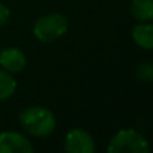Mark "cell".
Returning <instances> with one entry per match:
<instances>
[{
  "mask_svg": "<svg viewBox=\"0 0 153 153\" xmlns=\"http://www.w3.org/2000/svg\"><path fill=\"white\" fill-rule=\"evenodd\" d=\"M69 27V21L63 14H48L38 18L33 24V35L41 42H54L60 39Z\"/></svg>",
  "mask_w": 153,
  "mask_h": 153,
  "instance_id": "obj_2",
  "label": "cell"
},
{
  "mask_svg": "<svg viewBox=\"0 0 153 153\" xmlns=\"http://www.w3.org/2000/svg\"><path fill=\"white\" fill-rule=\"evenodd\" d=\"M20 125L33 137H48L56 129V117L48 108L32 105L20 113Z\"/></svg>",
  "mask_w": 153,
  "mask_h": 153,
  "instance_id": "obj_1",
  "label": "cell"
},
{
  "mask_svg": "<svg viewBox=\"0 0 153 153\" xmlns=\"http://www.w3.org/2000/svg\"><path fill=\"white\" fill-rule=\"evenodd\" d=\"M9 15H11V12H9L8 6H5L2 2H0V27H2V26H5V24L8 23V20H9Z\"/></svg>",
  "mask_w": 153,
  "mask_h": 153,
  "instance_id": "obj_11",
  "label": "cell"
},
{
  "mask_svg": "<svg viewBox=\"0 0 153 153\" xmlns=\"http://www.w3.org/2000/svg\"><path fill=\"white\" fill-rule=\"evenodd\" d=\"M132 39L134 42L143 50L153 48V26L150 21H141L132 27Z\"/></svg>",
  "mask_w": 153,
  "mask_h": 153,
  "instance_id": "obj_7",
  "label": "cell"
},
{
  "mask_svg": "<svg viewBox=\"0 0 153 153\" xmlns=\"http://www.w3.org/2000/svg\"><path fill=\"white\" fill-rule=\"evenodd\" d=\"M33 144L20 132L5 131L0 134V153H32Z\"/></svg>",
  "mask_w": 153,
  "mask_h": 153,
  "instance_id": "obj_5",
  "label": "cell"
},
{
  "mask_svg": "<svg viewBox=\"0 0 153 153\" xmlns=\"http://www.w3.org/2000/svg\"><path fill=\"white\" fill-rule=\"evenodd\" d=\"M26 56L20 48L9 47L0 51V66L11 74H20L26 68Z\"/></svg>",
  "mask_w": 153,
  "mask_h": 153,
  "instance_id": "obj_6",
  "label": "cell"
},
{
  "mask_svg": "<svg viewBox=\"0 0 153 153\" xmlns=\"http://www.w3.org/2000/svg\"><path fill=\"white\" fill-rule=\"evenodd\" d=\"M17 90V81L14 78V74L0 69V101L9 99Z\"/></svg>",
  "mask_w": 153,
  "mask_h": 153,
  "instance_id": "obj_9",
  "label": "cell"
},
{
  "mask_svg": "<svg viewBox=\"0 0 153 153\" xmlns=\"http://www.w3.org/2000/svg\"><path fill=\"white\" fill-rule=\"evenodd\" d=\"M108 153H149V141L135 129H120L107 147Z\"/></svg>",
  "mask_w": 153,
  "mask_h": 153,
  "instance_id": "obj_3",
  "label": "cell"
},
{
  "mask_svg": "<svg viewBox=\"0 0 153 153\" xmlns=\"http://www.w3.org/2000/svg\"><path fill=\"white\" fill-rule=\"evenodd\" d=\"M63 149L68 153H93L96 150V146L93 137L86 129L74 128L66 134Z\"/></svg>",
  "mask_w": 153,
  "mask_h": 153,
  "instance_id": "obj_4",
  "label": "cell"
},
{
  "mask_svg": "<svg viewBox=\"0 0 153 153\" xmlns=\"http://www.w3.org/2000/svg\"><path fill=\"white\" fill-rule=\"evenodd\" d=\"M137 76H138V80H141L144 83H150L153 78V66L150 63L140 65L137 69Z\"/></svg>",
  "mask_w": 153,
  "mask_h": 153,
  "instance_id": "obj_10",
  "label": "cell"
},
{
  "mask_svg": "<svg viewBox=\"0 0 153 153\" xmlns=\"http://www.w3.org/2000/svg\"><path fill=\"white\" fill-rule=\"evenodd\" d=\"M131 14L138 21H152L153 20V0H132Z\"/></svg>",
  "mask_w": 153,
  "mask_h": 153,
  "instance_id": "obj_8",
  "label": "cell"
}]
</instances>
